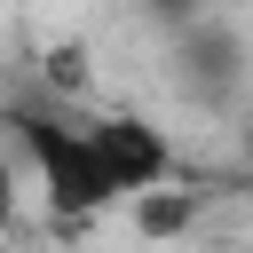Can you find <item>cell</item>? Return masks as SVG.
<instances>
[{
	"label": "cell",
	"instance_id": "6da1fadb",
	"mask_svg": "<svg viewBox=\"0 0 253 253\" xmlns=\"http://www.w3.org/2000/svg\"><path fill=\"white\" fill-rule=\"evenodd\" d=\"M0 126H8V150L32 166V182H40V198H47V213H55L63 229H79V221H95L103 206H119V190H111V174H103V158H95L87 111H79L71 95H47V87H40V95L8 103Z\"/></svg>",
	"mask_w": 253,
	"mask_h": 253
},
{
	"label": "cell",
	"instance_id": "7a4b0ae2",
	"mask_svg": "<svg viewBox=\"0 0 253 253\" xmlns=\"http://www.w3.org/2000/svg\"><path fill=\"white\" fill-rule=\"evenodd\" d=\"M87 134H95V158H103V174H111L119 206L182 174L174 142H166V134L150 126V119H134V111H87Z\"/></svg>",
	"mask_w": 253,
	"mask_h": 253
},
{
	"label": "cell",
	"instance_id": "3957f363",
	"mask_svg": "<svg viewBox=\"0 0 253 253\" xmlns=\"http://www.w3.org/2000/svg\"><path fill=\"white\" fill-rule=\"evenodd\" d=\"M174 55H182V79H190L198 95H229V87L245 79V47H237V32H229L213 8L174 32Z\"/></svg>",
	"mask_w": 253,
	"mask_h": 253
},
{
	"label": "cell",
	"instance_id": "277c9868",
	"mask_svg": "<svg viewBox=\"0 0 253 253\" xmlns=\"http://www.w3.org/2000/svg\"><path fill=\"white\" fill-rule=\"evenodd\" d=\"M134 8H142V16L158 24V32H182V24H198V16L213 8V0H134Z\"/></svg>",
	"mask_w": 253,
	"mask_h": 253
},
{
	"label": "cell",
	"instance_id": "5b68a950",
	"mask_svg": "<svg viewBox=\"0 0 253 253\" xmlns=\"http://www.w3.org/2000/svg\"><path fill=\"white\" fill-rule=\"evenodd\" d=\"M8 206H16V166L0 158V221H8Z\"/></svg>",
	"mask_w": 253,
	"mask_h": 253
}]
</instances>
